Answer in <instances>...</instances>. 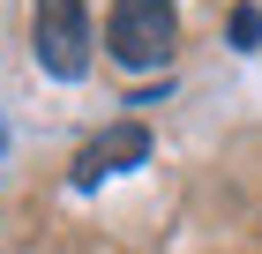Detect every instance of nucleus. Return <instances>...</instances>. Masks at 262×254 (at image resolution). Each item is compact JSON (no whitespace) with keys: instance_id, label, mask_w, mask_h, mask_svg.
I'll use <instances>...</instances> for the list:
<instances>
[{"instance_id":"nucleus-1","label":"nucleus","mask_w":262,"mask_h":254,"mask_svg":"<svg viewBox=\"0 0 262 254\" xmlns=\"http://www.w3.org/2000/svg\"><path fill=\"white\" fill-rule=\"evenodd\" d=\"M172 45H180L172 0H113V15H105V53L120 60V67L150 75V67L172 60Z\"/></svg>"},{"instance_id":"nucleus-2","label":"nucleus","mask_w":262,"mask_h":254,"mask_svg":"<svg viewBox=\"0 0 262 254\" xmlns=\"http://www.w3.org/2000/svg\"><path fill=\"white\" fill-rule=\"evenodd\" d=\"M38 60L60 82H75L90 67V15H82V0H38Z\"/></svg>"},{"instance_id":"nucleus-3","label":"nucleus","mask_w":262,"mask_h":254,"mask_svg":"<svg viewBox=\"0 0 262 254\" xmlns=\"http://www.w3.org/2000/svg\"><path fill=\"white\" fill-rule=\"evenodd\" d=\"M142 157H150V127H142V120H113V127H98V135L82 142L75 187H98V179L127 172V165H142Z\"/></svg>"},{"instance_id":"nucleus-4","label":"nucleus","mask_w":262,"mask_h":254,"mask_svg":"<svg viewBox=\"0 0 262 254\" xmlns=\"http://www.w3.org/2000/svg\"><path fill=\"white\" fill-rule=\"evenodd\" d=\"M225 38L240 45V53H255V45H262V8H232V22H225Z\"/></svg>"}]
</instances>
